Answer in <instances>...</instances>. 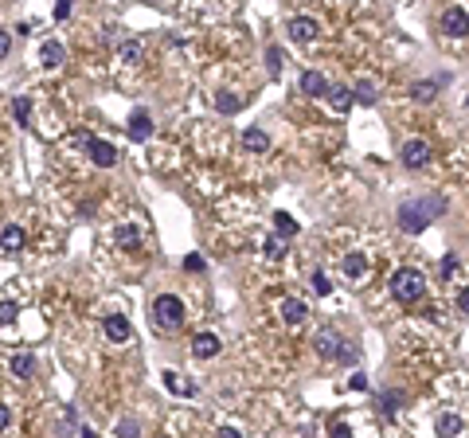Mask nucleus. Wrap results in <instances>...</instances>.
Segmentation results:
<instances>
[{"label": "nucleus", "mask_w": 469, "mask_h": 438, "mask_svg": "<svg viewBox=\"0 0 469 438\" xmlns=\"http://www.w3.org/2000/svg\"><path fill=\"white\" fill-rule=\"evenodd\" d=\"M442 211H446L442 196H422V200H407V204L399 207L395 219H399V227H403L407 235H422Z\"/></svg>", "instance_id": "1"}, {"label": "nucleus", "mask_w": 469, "mask_h": 438, "mask_svg": "<svg viewBox=\"0 0 469 438\" xmlns=\"http://www.w3.org/2000/svg\"><path fill=\"white\" fill-rule=\"evenodd\" d=\"M387 286H391V298H395V302L415 305V302H422V293H426V274H422L419 267H399Z\"/></svg>", "instance_id": "2"}, {"label": "nucleus", "mask_w": 469, "mask_h": 438, "mask_svg": "<svg viewBox=\"0 0 469 438\" xmlns=\"http://www.w3.org/2000/svg\"><path fill=\"white\" fill-rule=\"evenodd\" d=\"M153 325L160 328V333H176V328L184 325V302L176 293H160L153 302Z\"/></svg>", "instance_id": "3"}, {"label": "nucleus", "mask_w": 469, "mask_h": 438, "mask_svg": "<svg viewBox=\"0 0 469 438\" xmlns=\"http://www.w3.org/2000/svg\"><path fill=\"white\" fill-rule=\"evenodd\" d=\"M317 353L329 356V360H340V364H352V360H356V348H352L348 341H340L337 333H321V337H317Z\"/></svg>", "instance_id": "4"}, {"label": "nucleus", "mask_w": 469, "mask_h": 438, "mask_svg": "<svg viewBox=\"0 0 469 438\" xmlns=\"http://www.w3.org/2000/svg\"><path fill=\"white\" fill-rule=\"evenodd\" d=\"M86 153H90V160L98 169H114L118 165V145H110L102 137H86Z\"/></svg>", "instance_id": "5"}, {"label": "nucleus", "mask_w": 469, "mask_h": 438, "mask_svg": "<svg viewBox=\"0 0 469 438\" xmlns=\"http://www.w3.org/2000/svg\"><path fill=\"white\" fill-rule=\"evenodd\" d=\"M466 24H469L466 4H454V8H446V12H442V36L461 39V36H466Z\"/></svg>", "instance_id": "6"}, {"label": "nucleus", "mask_w": 469, "mask_h": 438, "mask_svg": "<svg viewBox=\"0 0 469 438\" xmlns=\"http://www.w3.org/2000/svg\"><path fill=\"white\" fill-rule=\"evenodd\" d=\"M289 36L298 39V43H313V39L321 36V24H317L313 16H293V20H289Z\"/></svg>", "instance_id": "7"}, {"label": "nucleus", "mask_w": 469, "mask_h": 438, "mask_svg": "<svg viewBox=\"0 0 469 438\" xmlns=\"http://www.w3.org/2000/svg\"><path fill=\"white\" fill-rule=\"evenodd\" d=\"M399 157H403V165H407V169H422V165H430V145L415 137V141H407V145H403V153H399Z\"/></svg>", "instance_id": "8"}, {"label": "nucleus", "mask_w": 469, "mask_h": 438, "mask_svg": "<svg viewBox=\"0 0 469 438\" xmlns=\"http://www.w3.org/2000/svg\"><path fill=\"white\" fill-rule=\"evenodd\" d=\"M298 86H301V94H309V98H325L329 94V79L321 71H305Z\"/></svg>", "instance_id": "9"}, {"label": "nucleus", "mask_w": 469, "mask_h": 438, "mask_svg": "<svg viewBox=\"0 0 469 438\" xmlns=\"http://www.w3.org/2000/svg\"><path fill=\"white\" fill-rule=\"evenodd\" d=\"M219 348H223V344H219L216 333H200V337L192 341V356H196V360H211V356H219Z\"/></svg>", "instance_id": "10"}, {"label": "nucleus", "mask_w": 469, "mask_h": 438, "mask_svg": "<svg viewBox=\"0 0 469 438\" xmlns=\"http://www.w3.org/2000/svg\"><path fill=\"white\" fill-rule=\"evenodd\" d=\"M20 247H24V227H20V223H8V227L0 231V251H4V255H20Z\"/></svg>", "instance_id": "11"}, {"label": "nucleus", "mask_w": 469, "mask_h": 438, "mask_svg": "<svg viewBox=\"0 0 469 438\" xmlns=\"http://www.w3.org/2000/svg\"><path fill=\"white\" fill-rule=\"evenodd\" d=\"M149 134H153V118H149L145 110H133L129 114V137L133 141H149Z\"/></svg>", "instance_id": "12"}, {"label": "nucleus", "mask_w": 469, "mask_h": 438, "mask_svg": "<svg viewBox=\"0 0 469 438\" xmlns=\"http://www.w3.org/2000/svg\"><path fill=\"white\" fill-rule=\"evenodd\" d=\"M106 337H110V341H118V344L129 341V337H133V325H129L121 313H110V317H106Z\"/></svg>", "instance_id": "13"}, {"label": "nucleus", "mask_w": 469, "mask_h": 438, "mask_svg": "<svg viewBox=\"0 0 469 438\" xmlns=\"http://www.w3.org/2000/svg\"><path fill=\"white\" fill-rule=\"evenodd\" d=\"M39 59H43V67H63V63H67V48L55 43V39H48V43L39 48Z\"/></svg>", "instance_id": "14"}, {"label": "nucleus", "mask_w": 469, "mask_h": 438, "mask_svg": "<svg viewBox=\"0 0 469 438\" xmlns=\"http://www.w3.org/2000/svg\"><path fill=\"white\" fill-rule=\"evenodd\" d=\"M282 317H286L289 325H301V321L309 317V305L301 302V298H286V302H282Z\"/></svg>", "instance_id": "15"}, {"label": "nucleus", "mask_w": 469, "mask_h": 438, "mask_svg": "<svg viewBox=\"0 0 469 438\" xmlns=\"http://www.w3.org/2000/svg\"><path fill=\"white\" fill-rule=\"evenodd\" d=\"M114 243L118 247H137L141 243V227H137V223H118V227H114Z\"/></svg>", "instance_id": "16"}, {"label": "nucleus", "mask_w": 469, "mask_h": 438, "mask_svg": "<svg viewBox=\"0 0 469 438\" xmlns=\"http://www.w3.org/2000/svg\"><path fill=\"white\" fill-rule=\"evenodd\" d=\"M329 106H333V110H337V114H348V110H352V90H348V86H329Z\"/></svg>", "instance_id": "17"}, {"label": "nucleus", "mask_w": 469, "mask_h": 438, "mask_svg": "<svg viewBox=\"0 0 469 438\" xmlns=\"http://www.w3.org/2000/svg\"><path fill=\"white\" fill-rule=\"evenodd\" d=\"M242 145L251 149V153H266V149H270V137H266V129L251 125V129H242Z\"/></svg>", "instance_id": "18"}, {"label": "nucleus", "mask_w": 469, "mask_h": 438, "mask_svg": "<svg viewBox=\"0 0 469 438\" xmlns=\"http://www.w3.org/2000/svg\"><path fill=\"white\" fill-rule=\"evenodd\" d=\"M457 435H461V415L442 411L438 415V438H457Z\"/></svg>", "instance_id": "19"}, {"label": "nucleus", "mask_w": 469, "mask_h": 438, "mask_svg": "<svg viewBox=\"0 0 469 438\" xmlns=\"http://www.w3.org/2000/svg\"><path fill=\"white\" fill-rule=\"evenodd\" d=\"M12 376L16 379H32V376H36V356H32V353L12 356Z\"/></svg>", "instance_id": "20"}, {"label": "nucleus", "mask_w": 469, "mask_h": 438, "mask_svg": "<svg viewBox=\"0 0 469 438\" xmlns=\"http://www.w3.org/2000/svg\"><path fill=\"white\" fill-rule=\"evenodd\" d=\"M165 388L176 391V395H196V384H188V379H184L180 372H172V368L165 372Z\"/></svg>", "instance_id": "21"}, {"label": "nucleus", "mask_w": 469, "mask_h": 438, "mask_svg": "<svg viewBox=\"0 0 469 438\" xmlns=\"http://www.w3.org/2000/svg\"><path fill=\"white\" fill-rule=\"evenodd\" d=\"M274 231H278V239H293L298 235V223H293L289 211H274Z\"/></svg>", "instance_id": "22"}, {"label": "nucleus", "mask_w": 469, "mask_h": 438, "mask_svg": "<svg viewBox=\"0 0 469 438\" xmlns=\"http://www.w3.org/2000/svg\"><path fill=\"white\" fill-rule=\"evenodd\" d=\"M216 110H219V114H239V110H242V98L231 94V90H223V94H216Z\"/></svg>", "instance_id": "23"}, {"label": "nucleus", "mask_w": 469, "mask_h": 438, "mask_svg": "<svg viewBox=\"0 0 469 438\" xmlns=\"http://www.w3.org/2000/svg\"><path fill=\"white\" fill-rule=\"evenodd\" d=\"M344 274H348L352 282L364 278V274H368V258H364V255H348V258H344Z\"/></svg>", "instance_id": "24"}, {"label": "nucleus", "mask_w": 469, "mask_h": 438, "mask_svg": "<svg viewBox=\"0 0 469 438\" xmlns=\"http://www.w3.org/2000/svg\"><path fill=\"white\" fill-rule=\"evenodd\" d=\"M352 102H364V106H375L379 98H375V86L372 83H360L356 90H352Z\"/></svg>", "instance_id": "25"}, {"label": "nucleus", "mask_w": 469, "mask_h": 438, "mask_svg": "<svg viewBox=\"0 0 469 438\" xmlns=\"http://www.w3.org/2000/svg\"><path fill=\"white\" fill-rule=\"evenodd\" d=\"M379 407H384V415H395L399 407H403V391H384V395H379Z\"/></svg>", "instance_id": "26"}, {"label": "nucleus", "mask_w": 469, "mask_h": 438, "mask_svg": "<svg viewBox=\"0 0 469 438\" xmlns=\"http://www.w3.org/2000/svg\"><path fill=\"white\" fill-rule=\"evenodd\" d=\"M12 114H16V122H20V125H28V122H32V98H16Z\"/></svg>", "instance_id": "27"}, {"label": "nucleus", "mask_w": 469, "mask_h": 438, "mask_svg": "<svg viewBox=\"0 0 469 438\" xmlns=\"http://www.w3.org/2000/svg\"><path fill=\"white\" fill-rule=\"evenodd\" d=\"M438 83H442V79H430V83H419V86H415V90H410V94L419 98V102H430V98H434V90H438Z\"/></svg>", "instance_id": "28"}, {"label": "nucleus", "mask_w": 469, "mask_h": 438, "mask_svg": "<svg viewBox=\"0 0 469 438\" xmlns=\"http://www.w3.org/2000/svg\"><path fill=\"white\" fill-rule=\"evenodd\" d=\"M262 255L266 258H282V255H286V247H282V239H278V235H270V239L262 243Z\"/></svg>", "instance_id": "29"}, {"label": "nucleus", "mask_w": 469, "mask_h": 438, "mask_svg": "<svg viewBox=\"0 0 469 438\" xmlns=\"http://www.w3.org/2000/svg\"><path fill=\"white\" fill-rule=\"evenodd\" d=\"M333 290V282H329L325 270H313V293H329Z\"/></svg>", "instance_id": "30"}, {"label": "nucleus", "mask_w": 469, "mask_h": 438, "mask_svg": "<svg viewBox=\"0 0 469 438\" xmlns=\"http://www.w3.org/2000/svg\"><path fill=\"white\" fill-rule=\"evenodd\" d=\"M121 59H125V63H137V59H141V43H137V39L121 43Z\"/></svg>", "instance_id": "31"}, {"label": "nucleus", "mask_w": 469, "mask_h": 438, "mask_svg": "<svg viewBox=\"0 0 469 438\" xmlns=\"http://www.w3.org/2000/svg\"><path fill=\"white\" fill-rule=\"evenodd\" d=\"M457 270H461V258H457V255H446V258H442V278H454Z\"/></svg>", "instance_id": "32"}, {"label": "nucleus", "mask_w": 469, "mask_h": 438, "mask_svg": "<svg viewBox=\"0 0 469 438\" xmlns=\"http://www.w3.org/2000/svg\"><path fill=\"white\" fill-rule=\"evenodd\" d=\"M16 313H20V309H16V302H0V325H12Z\"/></svg>", "instance_id": "33"}, {"label": "nucleus", "mask_w": 469, "mask_h": 438, "mask_svg": "<svg viewBox=\"0 0 469 438\" xmlns=\"http://www.w3.org/2000/svg\"><path fill=\"white\" fill-rule=\"evenodd\" d=\"M329 438H356V435H352V426L344 423V419H337V423H333V430H329Z\"/></svg>", "instance_id": "34"}, {"label": "nucleus", "mask_w": 469, "mask_h": 438, "mask_svg": "<svg viewBox=\"0 0 469 438\" xmlns=\"http://www.w3.org/2000/svg\"><path fill=\"white\" fill-rule=\"evenodd\" d=\"M118 435H121V438H137V435H141V426L133 423V419H121V426H118Z\"/></svg>", "instance_id": "35"}, {"label": "nucleus", "mask_w": 469, "mask_h": 438, "mask_svg": "<svg viewBox=\"0 0 469 438\" xmlns=\"http://www.w3.org/2000/svg\"><path fill=\"white\" fill-rule=\"evenodd\" d=\"M266 63H270V74H278V71H282V51L270 48V51H266Z\"/></svg>", "instance_id": "36"}, {"label": "nucleus", "mask_w": 469, "mask_h": 438, "mask_svg": "<svg viewBox=\"0 0 469 438\" xmlns=\"http://www.w3.org/2000/svg\"><path fill=\"white\" fill-rule=\"evenodd\" d=\"M184 270H188V274H200V270H204V258H200V255H188V258H184Z\"/></svg>", "instance_id": "37"}, {"label": "nucleus", "mask_w": 469, "mask_h": 438, "mask_svg": "<svg viewBox=\"0 0 469 438\" xmlns=\"http://www.w3.org/2000/svg\"><path fill=\"white\" fill-rule=\"evenodd\" d=\"M71 4L74 0H59V4H55V20H71Z\"/></svg>", "instance_id": "38"}, {"label": "nucleus", "mask_w": 469, "mask_h": 438, "mask_svg": "<svg viewBox=\"0 0 469 438\" xmlns=\"http://www.w3.org/2000/svg\"><path fill=\"white\" fill-rule=\"evenodd\" d=\"M348 388L352 391H368V376H364V372H356V376L348 379Z\"/></svg>", "instance_id": "39"}, {"label": "nucleus", "mask_w": 469, "mask_h": 438, "mask_svg": "<svg viewBox=\"0 0 469 438\" xmlns=\"http://www.w3.org/2000/svg\"><path fill=\"white\" fill-rule=\"evenodd\" d=\"M469 309V290H457V313H466Z\"/></svg>", "instance_id": "40"}, {"label": "nucleus", "mask_w": 469, "mask_h": 438, "mask_svg": "<svg viewBox=\"0 0 469 438\" xmlns=\"http://www.w3.org/2000/svg\"><path fill=\"white\" fill-rule=\"evenodd\" d=\"M8 423H12V411H8V407L0 403V430H8Z\"/></svg>", "instance_id": "41"}, {"label": "nucleus", "mask_w": 469, "mask_h": 438, "mask_svg": "<svg viewBox=\"0 0 469 438\" xmlns=\"http://www.w3.org/2000/svg\"><path fill=\"white\" fill-rule=\"evenodd\" d=\"M8 48H12V36H8V32H0V59L8 55Z\"/></svg>", "instance_id": "42"}, {"label": "nucleus", "mask_w": 469, "mask_h": 438, "mask_svg": "<svg viewBox=\"0 0 469 438\" xmlns=\"http://www.w3.org/2000/svg\"><path fill=\"white\" fill-rule=\"evenodd\" d=\"M219 438H242V430H235V426H219Z\"/></svg>", "instance_id": "43"}, {"label": "nucleus", "mask_w": 469, "mask_h": 438, "mask_svg": "<svg viewBox=\"0 0 469 438\" xmlns=\"http://www.w3.org/2000/svg\"><path fill=\"white\" fill-rule=\"evenodd\" d=\"M79 438H98V435L90 430V426H79Z\"/></svg>", "instance_id": "44"}]
</instances>
